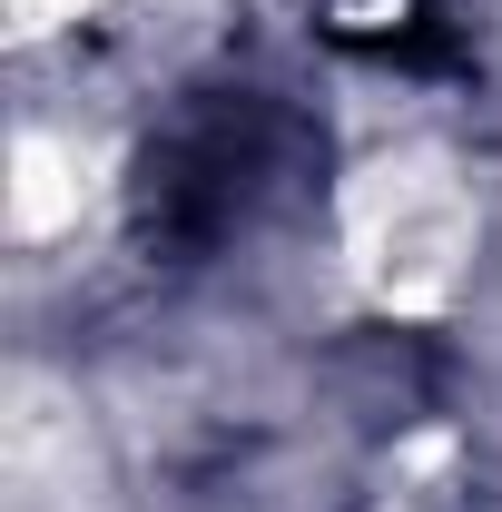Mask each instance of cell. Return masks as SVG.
Returning <instances> with one entry per match:
<instances>
[{"instance_id": "cell-1", "label": "cell", "mask_w": 502, "mask_h": 512, "mask_svg": "<svg viewBox=\"0 0 502 512\" xmlns=\"http://www.w3.org/2000/svg\"><path fill=\"white\" fill-rule=\"evenodd\" d=\"M79 148L60 138H20V158H10V237H50L79 217Z\"/></svg>"}]
</instances>
